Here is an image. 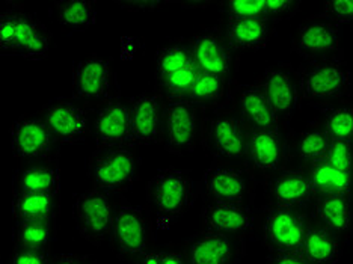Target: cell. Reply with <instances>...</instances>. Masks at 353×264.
Masks as SVG:
<instances>
[{"label": "cell", "mask_w": 353, "mask_h": 264, "mask_svg": "<svg viewBox=\"0 0 353 264\" xmlns=\"http://www.w3.org/2000/svg\"><path fill=\"white\" fill-rule=\"evenodd\" d=\"M50 49V30L25 6L8 2L0 15V53L41 61Z\"/></svg>", "instance_id": "obj_1"}, {"label": "cell", "mask_w": 353, "mask_h": 264, "mask_svg": "<svg viewBox=\"0 0 353 264\" xmlns=\"http://www.w3.org/2000/svg\"><path fill=\"white\" fill-rule=\"evenodd\" d=\"M201 143L214 160L230 163L245 162L248 127L228 101L221 106L204 109Z\"/></svg>", "instance_id": "obj_2"}, {"label": "cell", "mask_w": 353, "mask_h": 264, "mask_svg": "<svg viewBox=\"0 0 353 264\" xmlns=\"http://www.w3.org/2000/svg\"><path fill=\"white\" fill-rule=\"evenodd\" d=\"M198 74L199 68L186 39H174L157 49L154 56L156 92L165 101L188 99Z\"/></svg>", "instance_id": "obj_3"}, {"label": "cell", "mask_w": 353, "mask_h": 264, "mask_svg": "<svg viewBox=\"0 0 353 264\" xmlns=\"http://www.w3.org/2000/svg\"><path fill=\"white\" fill-rule=\"evenodd\" d=\"M298 76L301 100L319 109L353 92V71L344 58L305 62Z\"/></svg>", "instance_id": "obj_4"}, {"label": "cell", "mask_w": 353, "mask_h": 264, "mask_svg": "<svg viewBox=\"0 0 353 264\" xmlns=\"http://www.w3.org/2000/svg\"><path fill=\"white\" fill-rule=\"evenodd\" d=\"M139 163V157L128 147L97 148L86 160V174L92 187L118 195L134 185Z\"/></svg>", "instance_id": "obj_5"}, {"label": "cell", "mask_w": 353, "mask_h": 264, "mask_svg": "<svg viewBox=\"0 0 353 264\" xmlns=\"http://www.w3.org/2000/svg\"><path fill=\"white\" fill-rule=\"evenodd\" d=\"M110 247L119 261L133 263L154 243V230L147 212L127 201L117 204Z\"/></svg>", "instance_id": "obj_6"}, {"label": "cell", "mask_w": 353, "mask_h": 264, "mask_svg": "<svg viewBox=\"0 0 353 264\" xmlns=\"http://www.w3.org/2000/svg\"><path fill=\"white\" fill-rule=\"evenodd\" d=\"M71 83L80 105L95 110L115 100L118 94L114 65L108 58L95 53L74 62Z\"/></svg>", "instance_id": "obj_7"}, {"label": "cell", "mask_w": 353, "mask_h": 264, "mask_svg": "<svg viewBox=\"0 0 353 264\" xmlns=\"http://www.w3.org/2000/svg\"><path fill=\"white\" fill-rule=\"evenodd\" d=\"M311 216L298 207L268 205L261 213V240L270 252H302Z\"/></svg>", "instance_id": "obj_8"}, {"label": "cell", "mask_w": 353, "mask_h": 264, "mask_svg": "<svg viewBox=\"0 0 353 264\" xmlns=\"http://www.w3.org/2000/svg\"><path fill=\"white\" fill-rule=\"evenodd\" d=\"M196 195L198 187L190 174L176 167L159 171L147 186L150 207L166 218H179L188 213Z\"/></svg>", "instance_id": "obj_9"}, {"label": "cell", "mask_w": 353, "mask_h": 264, "mask_svg": "<svg viewBox=\"0 0 353 264\" xmlns=\"http://www.w3.org/2000/svg\"><path fill=\"white\" fill-rule=\"evenodd\" d=\"M204 109L188 99L165 101L163 136L165 148L172 154L192 153L203 139Z\"/></svg>", "instance_id": "obj_10"}, {"label": "cell", "mask_w": 353, "mask_h": 264, "mask_svg": "<svg viewBox=\"0 0 353 264\" xmlns=\"http://www.w3.org/2000/svg\"><path fill=\"white\" fill-rule=\"evenodd\" d=\"M292 49L305 62L343 59L341 26L323 12L311 15L296 29Z\"/></svg>", "instance_id": "obj_11"}, {"label": "cell", "mask_w": 353, "mask_h": 264, "mask_svg": "<svg viewBox=\"0 0 353 264\" xmlns=\"http://www.w3.org/2000/svg\"><path fill=\"white\" fill-rule=\"evenodd\" d=\"M117 204L112 195L95 187L83 190L74 198L73 218L79 234L88 243L101 246L110 240Z\"/></svg>", "instance_id": "obj_12"}, {"label": "cell", "mask_w": 353, "mask_h": 264, "mask_svg": "<svg viewBox=\"0 0 353 264\" xmlns=\"http://www.w3.org/2000/svg\"><path fill=\"white\" fill-rule=\"evenodd\" d=\"M254 177L242 166L230 162H214L203 174L198 190L204 201L248 204L252 195Z\"/></svg>", "instance_id": "obj_13"}, {"label": "cell", "mask_w": 353, "mask_h": 264, "mask_svg": "<svg viewBox=\"0 0 353 264\" xmlns=\"http://www.w3.org/2000/svg\"><path fill=\"white\" fill-rule=\"evenodd\" d=\"M288 143L283 130H248L245 167L254 179L269 180L285 170Z\"/></svg>", "instance_id": "obj_14"}, {"label": "cell", "mask_w": 353, "mask_h": 264, "mask_svg": "<svg viewBox=\"0 0 353 264\" xmlns=\"http://www.w3.org/2000/svg\"><path fill=\"white\" fill-rule=\"evenodd\" d=\"M11 148L15 159L25 163L52 162L58 141L39 115H23L14 121L11 130Z\"/></svg>", "instance_id": "obj_15"}, {"label": "cell", "mask_w": 353, "mask_h": 264, "mask_svg": "<svg viewBox=\"0 0 353 264\" xmlns=\"http://www.w3.org/2000/svg\"><path fill=\"white\" fill-rule=\"evenodd\" d=\"M192 54L199 71L234 83L237 56L223 35L222 28H208L189 39Z\"/></svg>", "instance_id": "obj_16"}, {"label": "cell", "mask_w": 353, "mask_h": 264, "mask_svg": "<svg viewBox=\"0 0 353 264\" xmlns=\"http://www.w3.org/2000/svg\"><path fill=\"white\" fill-rule=\"evenodd\" d=\"M38 115L49 127L58 143L74 145L90 138L92 133L90 114L82 106L65 99H54L46 103Z\"/></svg>", "instance_id": "obj_17"}, {"label": "cell", "mask_w": 353, "mask_h": 264, "mask_svg": "<svg viewBox=\"0 0 353 264\" xmlns=\"http://www.w3.org/2000/svg\"><path fill=\"white\" fill-rule=\"evenodd\" d=\"M259 83L266 92L279 121L287 123L294 115L301 101L298 68L290 62H276L266 68Z\"/></svg>", "instance_id": "obj_18"}, {"label": "cell", "mask_w": 353, "mask_h": 264, "mask_svg": "<svg viewBox=\"0 0 353 264\" xmlns=\"http://www.w3.org/2000/svg\"><path fill=\"white\" fill-rule=\"evenodd\" d=\"M228 103L248 130H283V123L259 82L232 86Z\"/></svg>", "instance_id": "obj_19"}, {"label": "cell", "mask_w": 353, "mask_h": 264, "mask_svg": "<svg viewBox=\"0 0 353 264\" xmlns=\"http://www.w3.org/2000/svg\"><path fill=\"white\" fill-rule=\"evenodd\" d=\"M132 145H152L162 141L165 100L154 92H142L128 100Z\"/></svg>", "instance_id": "obj_20"}, {"label": "cell", "mask_w": 353, "mask_h": 264, "mask_svg": "<svg viewBox=\"0 0 353 264\" xmlns=\"http://www.w3.org/2000/svg\"><path fill=\"white\" fill-rule=\"evenodd\" d=\"M201 221L204 230L239 240L250 237L255 230V213L248 204L204 201Z\"/></svg>", "instance_id": "obj_21"}, {"label": "cell", "mask_w": 353, "mask_h": 264, "mask_svg": "<svg viewBox=\"0 0 353 264\" xmlns=\"http://www.w3.org/2000/svg\"><path fill=\"white\" fill-rule=\"evenodd\" d=\"M184 255L188 264H239L243 255V240L204 230L188 240Z\"/></svg>", "instance_id": "obj_22"}, {"label": "cell", "mask_w": 353, "mask_h": 264, "mask_svg": "<svg viewBox=\"0 0 353 264\" xmlns=\"http://www.w3.org/2000/svg\"><path fill=\"white\" fill-rule=\"evenodd\" d=\"M92 133L97 148L132 145V123L128 101L112 100L95 110Z\"/></svg>", "instance_id": "obj_23"}, {"label": "cell", "mask_w": 353, "mask_h": 264, "mask_svg": "<svg viewBox=\"0 0 353 264\" xmlns=\"http://www.w3.org/2000/svg\"><path fill=\"white\" fill-rule=\"evenodd\" d=\"M270 205L303 209L312 203L316 192L305 170H283L266 181Z\"/></svg>", "instance_id": "obj_24"}, {"label": "cell", "mask_w": 353, "mask_h": 264, "mask_svg": "<svg viewBox=\"0 0 353 264\" xmlns=\"http://www.w3.org/2000/svg\"><path fill=\"white\" fill-rule=\"evenodd\" d=\"M311 218L331 231L341 242L353 234V204L350 196L316 195L311 203Z\"/></svg>", "instance_id": "obj_25"}, {"label": "cell", "mask_w": 353, "mask_h": 264, "mask_svg": "<svg viewBox=\"0 0 353 264\" xmlns=\"http://www.w3.org/2000/svg\"><path fill=\"white\" fill-rule=\"evenodd\" d=\"M275 25L268 19H227L222 32L236 52H255L269 44Z\"/></svg>", "instance_id": "obj_26"}, {"label": "cell", "mask_w": 353, "mask_h": 264, "mask_svg": "<svg viewBox=\"0 0 353 264\" xmlns=\"http://www.w3.org/2000/svg\"><path fill=\"white\" fill-rule=\"evenodd\" d=\"M61 170L56 160L29 163L14 174L12 194H59Z\"/></svg>", "instance_id": "obj_27"}, {"label": "cell", "mask_w": 353, "mask_h": 264, "mask_svg": "<svg viewBox=\"0 0 353 264\" xmlns=\"http://www.w3.org/2000/svg\"><path fill=\"white\" fill-rule=\"evenodd\" d=\"M302 255L311 264H339L343 255L341 240L310 218L302 246Z\"/></svg>", "instance_id": "obj_28"}, {"label": "cell", "mask_w": 353, "mask_h": 264, "mask_svg": "<svg viewBox=\"0 0 353 264\" xmlns=\"http://www.w3.org/2000/svg\"><path fill=\"white\" fill-rule=\"evenodd\" d=\"M311 186L316 195H353V174L341 171L339 167L320 159L305 166Z\"/></svg>", "instance_id": "obj_29"}, {"label": "cell", "mask_w": 353, "mask_h": 264, "mask_svg": "<svg viewBox=\"0 0 353 264\" xmlns=\"http://www.w3.org/2000/svg\"><path fill=\"white\" fill-rule=\"evenodd\" d=\"M59 212V194H12L15 221L56 219Z\"/></svg>", "instance_id": "obj_30"}, {"label": "cell", "mask_w": 353, "mask_h": 264, "mask_svg": "<svg viewBox=\"0 0 353 264\" xmlns=\"http://www.w3.org/2000/svg\"><path fill=\"white\" fill-rule=\"evenodd\" d=\"M54 20L68 32H83L97 23V10L91 0H61L53 5Z\"/></svg>", "instance_id": "obj_31"}, {"label": "cell", "mask_w": 353, "mask_h": 264, "mask_svg": "<svg viewBox=\"0 0 353 264\" xmlns=\"http://www.w3.org/2000/svg\"><path fill=\"white\" fill-rule=\"evenodd\" d=\"M320 110L323 114V127L329 138L353 145V92L320 108Z\"/></svg>", "instance_id": "obj_32"}, {"label": "cell", "mask_w": 353, "mask_h": 264, "mask_svg": "<svg viewBox=\"0 0 353 264\" xmlns=\"http://www.w3.org/2000/svg\"><path fill=\"white\" fill-rule=\"evenodd\" d=\"M56 238V219L15 221L12 228L14 246L50 250Z\"/></svg>", "instance_id": "obj_33"}, {"label": "cell", "mask_w": 353, "mask_h": 264, "mask_svg": "<svg viewBox=\"0 0 353 264\" xmlns=\"http://www.w3.org/2000/svg\"><path fill=\"white\" fill-rule=\"evenodd\" d=\"M231 90L232 83L227 82L225 79L199 71L195 83L188 95V100L201 106L203 109L216 108L228 101Z\"/></svg>", "instance_id": "obj_34"}, {"label": "cell", "mask_w": 353, "mask_h": 264, "mask_svg": "<svg viewBox=\"0 0 353 264\" xmlns=\"http://www.w3.org/2000/svg\"><path fill=\"white\" fill-rule=\"evenodd\" d=\"M331 143L325 127H310L308 130L302 132L294 141V153L303 166L323 159Z\"/></svg>", "instance_id": "obj_35"}, {"label": "cell", "mask_w": 353, "mask_h": 264, "mask_svg": "<svg viewBox=\"0 0 353 264\" xmlns=\"http://www.w3.org/2000/svg\"><path fill=\"white\" fill-rule=\"evenodd\" d=\"M221 12L227 19H266V2H222Z\"/></svg>", "instance_id": "obj_36"}, {"label": "cell", "mask_w": 353, "mask_h": 264, "mask_svg": "<svg viewBox=\"0 0 353 264\" xmlns=\"http://www.w3.org/2000/svg\"><path fill=\"white\" fill-rule=\"evenodd\" d=\"M323 159L339 167V170L353 174V145H350V143L331 139Z\"/></svg>", "instance_id": "obj_37"}, {"label": "cell", "mask_w": 353, "mask_h": 264, "mask_svg": "<svg viewBox=\"0 0 353 264\" xmlns=\"http://www.w3.org/2000/svg\"><path fill=\"white\" fill-rule=\"evenodd\" d=\"M53 257L50 250L14 246L8 264H52Z\"/></svg>", "instance_id": "obj_38"}, {"label": "cell", "mask_w": 353, "mask_h": 264, "mask_svg": "<svg viewBox=\"0 0 353 264\" xmlns=\"http://www.w3.org/2000/svg\"><path fill=\"white\" fill-rule=\"evenodd\" d=\"M132 264H188L186 255L174 251V250H166V247H151L150 251L142 254L139 258H136Z\"/></svg>", "instance_id": "obj_39"}, {"label": "cell", "mask_w": 353, "mask_h": 264, "mask_svg": "<svg viewBox=\"0 0 353 264\" xmlns=\"http://www.w3.org/2000/svg\"><path fill=\"white\" fill-rule=\"evenodd\" d=\"M301 5L298 0H270L266 2V19L274 23L287 20L299 11Z\"/></svg>", "instance_id": "obj_40"}, {"label": "cell", "mask_w": 353, "mask_h": 264, "mask_svg": "<svg viewBox=\"0 0 353 264\" xmlns=\"http://www.w3.org/2000/svg\"><path fill=\"white\" fill-rule=\"evenodd\" d=\"M323 14L339 23L340 26L343 23H353V2H346V0L327 2L323 6Z\"/></svg>", "instance_id": "obj_41"}, {"label": "cell", "mask_w": 353, "mask_h": 264, "mask_svg": "<svg viewBox=\"0 0 353 264\" xmlns=\"http://www.w3.org/2000/svg\"><path fill=\"white\" fill-rule=\"evenodd\" d=\"M266 264H311L302 252H270Z\"/></svg>", "instance_id": "obj_42"}, {"label": "cell", "mask_w": 353, "mask_h": 264, "mask_svg": "<svg viewBox=\"0 0 353 264\" xmlns=\"http://www.w3.org/2000/svg\"><path fill=\"white\" fill-rule=\"evenodd\" d=\"M117 5L123 10H127L130 12H151L157 11L159 8H162V2H154V0H130V2H117Z\"/></svg>", "instance_id": "obj_43"}, {"label": "cell", "mask_w": 353, "mask_h": 264, "mask_svg": "<svg viewBox=\"0 0 353 264\" xmlns=\"http://www.w3.org/2000/svg\"><path fill=\"white\" fill-rule=\"evenodd\" d=\"M52 264H97L88 255H79V254H61L54 255Z\"/></svg>", "instance_id": "obj_44"}]
</instances>
